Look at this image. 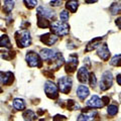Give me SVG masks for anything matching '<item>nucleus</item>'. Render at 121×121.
<instances>
[{
    "label": "nucleus",
    "mask_w": 121,
    "mask_h": 121,
    "mask_svg": "<svg viewBox=\"0 0 121 121\" xmlns=\"http://www.w3.org/2000/svg\"><path fill=\"white\" fill-rule=\"evenodd\" d=\"M15 40L18 48H23L31 44V36L27 29H21L15 32Z\"/></svg>",
    "instance_id": "obj_1"
},
{
    "label": "nucleus",
    "mask_w": 121,
    "mask_h": 121,
    "mask_svg": "<svg viewBox=\"0 0 121 121\" xmlns=\"http://www.w3.org/2000/svg\"><path fill=\"white\" fill-rule=\"evenodd\" d=\"M51 30L54 35L58 36H65L69 33L70 26L69 24H67L65 21H55L51 23Z\"/></svg>",
    "instance_id": "obj_2"
},
{
    "label": "nucleus",
    "mask_w": 121,
    "mask_h": 121,
    "mask_svg": "<svg viewBox=\"0 0 121 121\" xmlns=\"http://www.w3.org/2000/svg\"><path fill=\"white\" fill-rule=\"evenodd\" d=\"M25 60L27 63V65L31 68H35V67H37V68H41L43 67V60L39 56V55H37L36 52L30 51V52H27V54L25 56Z\"/></svg>",
    "instance_id": "obj_3"
},
{
    "label": "nucleus",
    "mask_w": 121,
    "mask_h": 121,
    "mask_svg": "<svg viewBox=\"0 0 121 121\" xmlns=\"http://www.w3.org/2000/svg\"><path fill=\"white\" fill-rule=\"evenodd\" d=\"M112 82H113V77H112V73L109 71H106L102 74L101 80L99 83V87L101 91H106L108 90L110 87L112 86Z\"/></svg>",
    "instance_id": "obj_4"
},
{
    "label": "nucleus",
    "mask_w": 121,
    "mask_h": 121,
    "mask_svg": "<svg viewBox=\"0 0 121 121\" xmlns=\"http://www.w3.org/2000/svg\"><path fill=\"white\" fill-rule=\"evenodd\" d=\"M59 89L62 93L64 94H68L72 89V86H73V82H72V79L68 76H64V77L59 79Z\"/></svg>",
    "instance_id": "obj_5"
},
{
    "label": "nucleus",
    "mask_w": 121,
    "mask_h": 121,
    "mask_svg": "<svg viewBox=\"0 0 121 121\" xmlns=\"http://www.w3.org/2000/svg\"><path fill=\"white\" fill-rule=\"evenodd\" d=\"M44 92L50 99H56L59 97V91H58V87H56L54 82L52 81H48L44 84Z\"/></svg>",
    "instance_id": "obj_6"
},
{
    "label": "nucleus",
    "mask_w": 121,
    "mask_h": 121,
    "mask_svg": "<svg viewBox=\"0 0 121 121\" xmlns=\"http://www.w3.org/2000/svg\"><path fill=\"white\" fill-rule=\"evenodd\" d=\"M78 66V56L77 55H71L66 63V72L69 74H72L77 70Z\"/></svg>",
    "instance_id": "obj_7"
},
{
    "label": "nucleus",
    "mask_w": 121,
    "mask_h": 121,
    "mask_svg": "<svg viewBox=\"0 0 121 121\" xmlns=\"http://www.w3.org/2000/svg\"><path fill=\"white\" fill-rule=\"evenodd\" d=\"M59 52H56L55 51L50 50V48H43V50L40 51L39 56L43 60H48V62H52V60H54L56 58Z\"/></svg>",
    "instance_id": "obj_8"
},
{
    "label": "nucleus",
    "mask_w": 121,
    "mask_h": 121,
    "mask_svg": "<svg viewBox=\"0 0 121 121\" xmlns=\"http://www.w3.org/2000/svg\"><path fill=\"white\" fill-rule=\"evenodd\" d=\"M86 105L88 107H92V108H102L105 105V102L103 99L99 98L97 95H94L90 98V100L86 102Z\"/></svg>",
    "instance_id": "obj_9"
},
{
    "label": "nucleus",
    "mask_w": 121,
    "mask_h": 121,
    "mask_svg": "<svg viewBox=\"0 0 121 121\" xmlns=\"http://www.w3.org/2000/svg\"><path fill=\"white\" fill-rule=\"evenodd\" d=\"M97 55L99 56V58L103 60H108L110 58V52H109L108 45L106 43H102L97 48Z\"/></svg>",
    "instance_id": "obj_10"
},
{
    "label": "nucleus",
    "mask_w": 121,
    "mask_h": 121,
    "mask_svg": "<svg viewBox=\"0 0 121 121\" xmlns=\"http://www.w3.org/2000/svg\"><path fill=\"white\" fill-rule=\"evenodd\" d=\"M56 40H58V35H54V33H45V35H43L40 36V41L43 43H44L45 45H48V47H51V45L55 44L56 43Z\"/></svg>",
    "instance_id": "obj_11"
},
{
    "label": "nucleus",
    "mask_w": 121,
    "mask_h": 121,
    "mask_svg": "<svg viewBox=\"0 0 121 121\" xmlns=\"http://www.w3.org/2000/svg\"><path fill=\"white\" fill-rule=\"evenodd\" d=\"M13 74L11 72L0 71V85H11L13 82Z\"/></svg>",
    "instance_id": "obj_12"
},
{
    "label": "nucleus",
    "mask_w": 121,
    "mask_h": 121,
    "mask_svg": "<svg viewBox=\"0 0 121 121\" xmlns=\"http://www.w3.org/2000/svg\"><path fill=\"white\" fill-rule=\"evenodd\" d=\"M36 12H37V15H40V16H43L48 19H52L56 16L55 12L51 9H48V7L45 6H39L36 9Z\"/></svg>",
    "instance_id": "obj_13"
},
{
    "label": "nucleus",
    "mask_w": 121,
    "mask_h": 121,
    "mask_svg": "<svg viewBox=\"0 0 121 121\" xmlns=\"http://www.w3.org/2000/svg\"><path fill=\"white\" fill-rule=\"evenodd\" d=\"M77 78L82 84H86V83L88 82L89 73H88V70H87L86 67H82L79 69L78 74H77Z\"/></svg>",
    "instance_id": "obj_14"
},
{
    "label": "nucleus",
    "mask_w": 121,
    "mask_h": 121,
    "mask_svg": "<svg viewBox=\"0 0 121 121\" xmlns=\"http://www.w3.org/2000/svg\"><path fill=\"white\" fill-rule=\"evenodd\" d=\"M98 115L97 111L95 110H87L86 112L82 113V114L78 117V120H93L94 118H95V116Z\"/></svg>",
    "instance_id": "obj_15"
},
{
    "label": "nucleus",
    "mask_w": 121,
    "mask_h": 121,
    "mask_svg": "<svg viewBox=\"0 0 121 121\" xmlns=\"http://www.w3.org/2000/svg\"><path fill=\"white\" fill-rule=\"evenodd\" d=\"M77 96L80 100H85L89 96V89L85 85H80L77 89Z\"/></svg>",
    "instance_id": "obj_16"
},
{
    "label": "nucleus",
    "mask_w": 121,
    "mask_h": 121,
    "mask_svg": "<svg viewBox=\"0 0 121 121\" xmlns=\"http://www.w3.org/2000/svg\"><path fill=\"white\" fill-rule=\"evenodd\" d=\"M101 43H102V37H95V39H93L88 44H87L86 52H91L93 50H96V48L101 44Z\"/></svg>",
    "instance_id": "obj_17"
},
{
    "label": "nucleus",
    "mask_w": 121,
    "mask_h": 121,
    "mask_svg": "<svg viewBox=\"0 0 121 121\" xmlns=\"http://www.w3.org/2000/svg\"><path fill=\"white\" fill-rule=\"evenodd\" d=\"M37 26L39 28H48L51 26V22L50 20H48V18H45L40 15H37Z\"/></svg>",
    "instance_id": "obj_18"
},
{
    "label": "nucleus",
    "mask_w": 121,
    "mask_h": 121,
    "mask_svg": "<svg viewBox=\"0 0 121 121\" xmlns=\"http://www.w3.org/2000/svg\"><path fill=\"white\" fill-rule=\"evenodd\" d=\"M79 7V1L78 0H69L66 3V8L70 10L71 12H76Z\"/></svg>",
    "instance_id": "obj_19"
},
{
    "label": "nucleus",
    "mask_w": 121,
    "mask_h": 121,
    "mask_svg": "<svg viewBox=\"0 0 121 121\" xmlns=\"http://www.w3.org/2000/svg\"><path fill=\"white\" fill-rule=\"evenodd\" d=\"M0 47L1 48H11V43H10V39L9 37L7 36L6 35L0 36Z\"/></svg>",
    "instance_id": "obj_20"
},
{
    "label": "nucleus",
    "mask_w": 121,
    "mask_h": 121,
    "mask_svg": "<svg viewBox=\"0 0 121 121\" xmlns=\"http://www.w3.org/2000/svg\"><path fill=\"white\" fill-rule=\"evenodd\" d=\"M13 107L15 110H24L25 109V103L22 99L16 98L13 100Z\"/></svg>",
    "instance_id": "obj_21"
},
{
    "label": "nucleus",
    "mask_w": 121,
    "mask_h": 121,
    "mask_svg": "<svg viewBox=\"0 0 121 121\" xmlns=\"http://www.w3.org/2000/svg\"><path fill=\"white\" fill-rule=\"evenodd\" d=\"M14 8V1L13 0H5L3 3V10L6 13H10Z\"/></svg>",
    "instance_id": "obj_22"
},
{
    "label": "nucleus",
    "mask_w": 121,
    "mask_h": 121,
    "mask_svg": "<svg viewBox=\"0 0 121 121\" xmlns=\"http://www.w3.org/2000/svg\"><path fill=\"white\" fill-rule=\"evenodd\" d=\"M109 10H110L111 14H113V15L120 13L121 12V3L120 2H114V3H112V5L110 6Z\"/></svg>",
    "instance_id": "obj_23"
},
{
    "label": "nucleus",
    "mask_w": 121,
    "mask_h": 121,
    "mask_svg": "<svg viewBox=\"0 0 121 121\" xmlns=\"http://www.w3.org/2000/svg\"><path fill=\"white\" fill-rule=\"evenodd\" d=\"M23 118L25 119V120H35V119H36V115H35V113L33 112L32 110H26V111H24V113H23Z\"/></svg>",
    "instance_id": "obj_24"
},
{
    "label": "nucleus",
    "mask_w": 121,
    "mask_h": 121,
    "mask_svg": "<svg viewBox=\"0 0 121 121\" xmlns=\"http://www.w3.org/2000/svg\"><path fill=\"white\" fill-rule=\"evenodd\" d=\"M67 105L70 110H79V109H80V105H79L77 102H75L74 100H68Z\"/></svg>",
    "instance_id": "obj_25"
},
{
    "label": "nucleus",
    "mask_w": 121,
    "mask_h": 121,
    "mask_svg": "<svg viewBox=\"0 0 121 121\" xmlns=\"http://www.w3.org/2000/svg\"><path fill=\"white\" fill-rule=\"evenodd\" d=\"M107 112H108V114H109V115L114 116V115L117 114V112H118V107H117L115 104L109 105V106H108V108H107Z\"/></svg>",
    "instance_id": "obj_26"
},
{
    "label": "nucleus",
    "mask_w": 121,
    "mask_h": 121,
    "mask_svg": "<svg viewBox=\"0 0 121 121\" xmlns=\"http://www.w3.org/2000/svg\"><path fill=\"white\" fill-rule=\"evenodd\" d=\"M110 65L120 67L121 66V55H117L115 56H113L112 60H110Z\"/></svg>",
    "instance_id": "obj_27"
},
{
    "label": "nucleus",
    "mask_w": 121,
    "mask_h": 121,
    "mask_svg": "<svg viewBox=\"0 0 121 121\" xmlns=\"http://www.w3.org/2000/svg\"><path fill=\"white\" fill-rule=\"evenodd\" d=\"M23 2L26 5V7L29 9L35 8V7L37 5V0H23Z\"/></svg>",
    "instance_id": "obj_28"
},
{
    "label": "nucleus",
    "mask_w": 121,
    "mask_h": 121,
    "mask_svg": "<svg viewBox=\"0 0 121 121\" xmlns=\"http://www.w3.org/2000/svg\"><path fill=\"white\" fill-rule=\"evenodd\" d=\"M69 17H70V14H69V12H68L67 10H63L62 12L60 13V20L62 21L67 22L68 20H69Z\"/></svg>",
    "instance_id": "obj_29"
},
{
    "label": "nucleus",
    "mask_w": 121,
    "mask_h": 121,
    "mask_svg": "<svg viewBox=\"0 0 121 121\" xmlns=\"http://www.w3.org/2000/svg\"><path fill=\"white\" fill-rule=\"evenodd\" d=\"M88 81H89V83H90V86L92 87V88H94V87L96 86V83H97L96 77H95V74L91 73V74L89 75V79H88Z\"/></svg>",
    "instance_id": "obj_30"
},
{
    "label": "nucleus",
    "mask_w": 121,
    "mask_h": 121,
    "mask_svg": "<svg viewBox=\"0 0 121 121\" xmlns=\"http://www.w3.org/2000/svg\"><path fill=\"white\" fill-rule=\"evenodd\" d=\"M62 4V0H54V1L51 2V5L52 6H55V7H58Z\"/></svg>",
    "instance_id": "obj_31"
},
{
    "label": "nucleus",
    "mask_w": 121,
    "mask_h": 121,
    "mask_svg": "<svg viewBox=\"0 0 121 121\" xmlns=\"http://www.w3.org/2000/svg\"><path fill=\"white\" fill-rule=\"evenodd\" d=\"M115 23H116V25L121 29V16L118 17V18H117V19L115 20Z\"/></svg>",
    "instance_id": "obj_32"
},
{
    "label": "nucleus",
    "mask_w": 121,
    "mask_h": 121,
    "mask_svg": "<svg viewBox=\"0 0 121 121\" xmlns=\"http://www.w3.org/2000/svg\"><path fill=\"white\" fill-rule=\"evenodd\" d=\"M116 81H117V83H118V85H120V86H121V74L117 75V77H116Z\"/></svg>",
    "instance_id": "obj_33"
},
{
    "label": "nucleus",
    "mask_w": 121,
    "mask_h": 121,
    "mask_svg": "<svg viewBox=\"0 0 121 121\" xmlns=\"http://www.w3.org/2000/svg\"><path fill=\"white\" fill-rule=\"evenodd\" d=\"M97 1H98V0H85V2L88 3V4H90V3H95Z\"/></svg>",
    "instance_id": "obj_34"
}]
</instances>
